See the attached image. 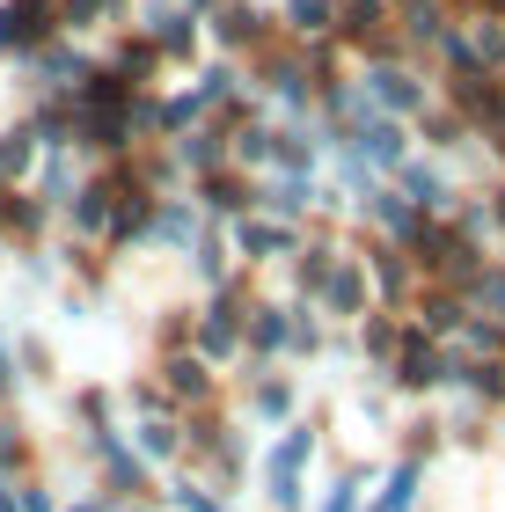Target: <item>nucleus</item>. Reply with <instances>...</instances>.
I'll list each match as a JSON object with an SVG mask.
<instances>
[{"label":"nucleus","instance_id":"1","mask_svg":"<svg viewBox=\"0 0 505 512\" xmlns=\"http://www.w3.org/2000/svg\"><path fill=\"white\" fill-rule=\"evenodd\" d=\"M44 30V8L37 0H15V8H0V44H30Z\"/></svg>","mask_w":505,"mask_h":512},{"label":"nucleus","instance_id":"2","mask_svg":"<svg viewBox=\"0 0 505 512\" xmlns=\"http://www.w3.org/2000/svg\"><path fill=\"white\" fill-rule=\"evenodd\" d=\"M30 161V132H8V147H0V169H22Z\"/></svg>","mask_w":505,"mask_h":512},{"label":"nucleus","instance_id":"3","mask_svg":"<svg viewBox=\"0 0 505 512\" xmlns=\"http://www.w3.org/2000/svg\"><path fill=\"white\" fill-rule=\"evenodd\" d=\"M140 447H147V454H169V447H176V432H169V425H147V432H140Z\"/></svg>","mask_w":505,"mask_h":512},{"label":"nucleus","instance_id":"4","mask_svg":"<svg viewBox=\"0 0 505 512\" xmlns=\"http://www.w3.org/2000/svg\"><path fill=\"white\" fill-rule=\"evenodd\" d=\"M323 512H352V491H337V498H330V505H323Z\"/></svg>","mask_w":505,"mask_h":512},{"label":"nucleus","instance_id":"5","mask_svg":"<svg viewBox=\"0 0 505 512\" xmlns=\"http://www.w3.org/2000/svg\"><path fill=\"white\" fill-rule=\"evenodd\" d=\"M81 512H96V505H81Z\"/></svg>","mask_w":505,"mask_h":512}]
</instances>
